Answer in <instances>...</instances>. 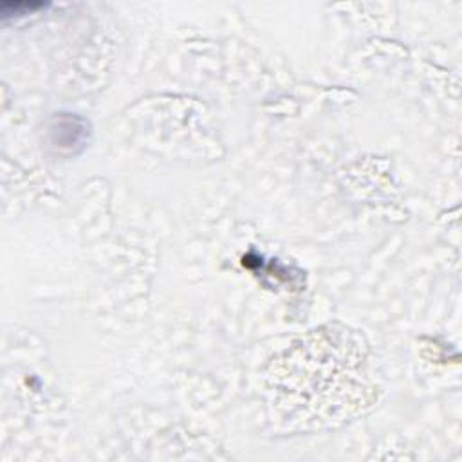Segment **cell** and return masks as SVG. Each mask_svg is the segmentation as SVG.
Masks as SVG:
<instances>
[{
	"instance_id": "cell-1",
	"label": "cell",
	"mask_w": 462,
	"mask_h": 462,
	"mask_svg": "<svg viewBox=\"0 0 462 462\" xmlns=\"http://www.w3.org/2000/svg\"><path fill=\"white\" fill-rule=\"evenodd\" d=\"M379 392L375 361L365 336L336 323L294 339L265 370L271 417L294 431L354 420L377 402Z\"/></svg>"
},
{
	"instance_id": "cell-2",
	"label": "cell",
	"mask_w": 462,
	"mask_h": 462,
	"mask_svg": "<svg viewBox=\"0 0 462 462\" xmlns=\"http://www.w3.org/2000/svg\"><path fill=\"white\" fill-rule=\"evenodd\" d=\"M45 4L42 2H4L2 4V18H7V16H14V14H25L27 11H34V9H40L43 7Z\"/></svg>"
}]
</instances>
